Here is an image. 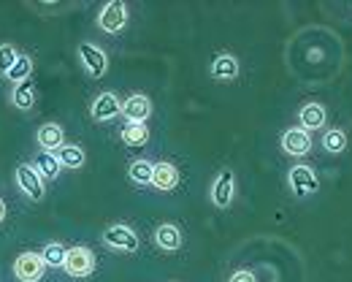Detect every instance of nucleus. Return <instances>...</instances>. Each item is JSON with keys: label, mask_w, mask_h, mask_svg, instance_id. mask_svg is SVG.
<instances>
[{"label": "nucleus", "mask_w": 352, "mask_h": 282, "mask_svg": "<svg viewBox=\"0 0 352 282\" xmlns=\"http://www.w3.org/2000/svg\"><path fill=\"white\" fill-rule=\"evenodd\" d=\"M76 54H79V63L85 65V71H87L92 79L106 76V71H109V54L98 47V44L82 41L79 49H76Z\"/></svg>", "instance_id": "423d86ee"}, {"label": "nucleus", "mask_w": 352, "mask_h": 282, "mask_svg": "<svg viewBox=\"0 0 352 282\" xmlns=\"http://www.w3.org/2000/svg\"><path fill=\"white\" fill-rule=\"evenodd\" d=\"M128 3L125 0H109V3H103L100 6V11H98V28L103 30V33H109V36H114V33H122L125 30V25H128Z\"/></svg>", "instance_id": "f257e3e1"}, {"label": "nucleus", "mask_w": 352, "mask_h": 282, "mask_svg": "<svg viewBox=\"0 0 352 282\" xmlns=\"http://www.w3.org/2000/svg\"><path fill=\"white\" fill-rule=\"evenodd\" d=\"M128 177H131L133 185H152L155 180V163L146 160V158H138L128 166Z\"/></svg>", "instance_id": "6ab92c4d"}, {"label": "nucleus", "mask_w": 352, "mask_h": 282, "mask_svg": "<svg viewBox=\"0 0 352 282\" xmlns=\"http://www.w3.org/2000/svg\"><path fill=\"white\" fill-rule=\"evenodd\" d=\"M33 166L38 169V174H41L44 180H57V177H60V169H63L54 152H38L36 160H33Z\"/></svg>", "instance_id": "aec40b11"}, {"label": "nucleus", "mask_w": 352, "mask_h": 282, "mask_svg": "<svg viewBox=\"0 0 352 282\" xmlns=\"http://www.w3.org/2000/svg\"><path fill=\"white\" fill-rule=\"evenodd\" d=\"M16 60H19L16 44L3 41V44H0V76H8V71L14 68V63H16Z\"/></svg>", "instance_id": "393cba45"}, {"label": "nucleus", "mask_w": 352, "mask_h": 282, "mask_svg": "<svg viewBox=\"0 0 352 282\" xmlns=\"http://www.w3.org/2000/svg\"><path fill=\"white\" fill-rule=\"evenodd\" d=\"M344 147H347V133L342 128H331V131L322 133V149L325 152L339 155V152H344Z\"/></svg>", "instance_id": "5701e85b"}, {"label": "nucleus", "mask_w": 352, "mask_h": 282, "mask_svg": "<svg viewBox=\"0 0 352 282\" xmlns=\"http://www.w3.org/2000/svg\"><path fill=\"white\" fill-rule=\"evenodd\" d=\"M282 152L285 155H290V158H304L311 152V133L304 131V128H287L285 133H282Z\"/></svg>", "instance_id": "9d476101"}, {"label": "nucleus", "mask_w": 352, "mask_h": 282, "mask_svg": "<svg viewBox=\"0 0 352 282\" xmlns=\"http://www.w3.org/2000/svg\"><path fill=\"white\" fill-rule=\"evenodd\" d=\"M41 255H44L49 269H63L65 266V258H68V247L60 244V241H49L44 250H41Z\"/></svg>", "instance_id": "4be33fe9"}, {"label": "nucleus", "mask_w": 352, "mask_h": 282, "mask_svg": "<svg viewBox=\"0 0 352 282\" xmlns=\"http://www.w3.org/2000/svg\"><path fill=\"white\" fill-rule=\"evenodd\" d=\"M152 239H155V244H157L163 252H176V250L184 244V236H182L179 226H174V223H160V226L155 228Z\"/></svg>", "instance_id": "2eb2a0df"}, {"label": "nucleus", "mask_w": 352, "mask_h": 282, "mask_svg": "<svg viewBox=\"0 0 352 282\" xmlns=\"http://www.w3.org/2000/svg\"><path fill=\"white\" fill-rule=\"evenodd\" d=\"M122 117L128 122H146L152 117V100L149 95L144 93H133L122 100Z\"/></svg>", "instance_id": "f8f14e48"}, {"label": "nucleus", "mask_w": 352, "mask_h": 282, "mask_svg": "<svg viewBox=\"0 0 352 282\" xmlns=\"http://www.w3.org/2000/svg\"><path fill=\"white\" fill-rule=\"evenodd\" d=\"M117 114H122V100L117 98V93L103 90V93H98L89 100V117H92L95 122H109V120H114Z\"/></svg>", "instance_id": "0eeeda50"}, {"label": "nucleus", "mask_w": 352, "mask_h": 282, "mask_svg": "<svg viewBox=\"0 0 352 282\" xmlns=\"http://www.w3.org/2000/svg\"><path fill=\"white\" fill-rule=\"evenodd\" d=\"M30 74H33V60L28 57V54H19V60L14 63V68L8 71V82H14V85H19V82H30Z\"/></svg>", "instance_id": "b1692460"}, {"label": "nucleus", "mask_w": 352, "mask_h": 282, "mask_svg": "<svg viewBox=\"0 0 352 282\" xmlns=\"http://www.w3.org/2000/svg\"><path fill=\"white\" fill-rule=\"evenodd\" d=\"M287 182H290V190L301 198L307 195H314L320 190V177L314 174V169H309L304 163H296L290 171H287Z\"/></svg>", "instance_id": "1a4fd4ad"}, {"label": "nucleus", "mask_w": 352, "mask_h": 282, "mask_svg": "<svg viewBox=\"0 0 352 282\" xmlns=\"http://www.w3.org/2000/svg\"><path fill=\"white\" fill-rule=\"evenodd\" d=\"M182 182V174H179V166H174L171 160H157L155 163V180H152V188L163 190V193H171L179 188Z\"/></svg>", "instance_id": "ddd939ff"}, {"label": "nucleus", "mask_w": 352, "mask_h": 282, "mask_svg": "<svg viewBox=\"0 0 352 282\" xmlns=\"http://www.w3.org/2000/svg\"><path fill=\"white\" fill-rule=\"evenodd\" d=\"M36 141H38L41 152H57L65 144V131L60 122H44L36 131Z\"/></svg>", "instance_id": "4468645a"}, {"label": "nucleus", "mask_w": 352, "mask_h": 282, "mask_svg": "<svg viewBox=\"0 0 352 282\" xmlns=\"http://www.w3.org/2000/svg\"><path fill=\"white\" fill-rule=\"evenodd\" d=\"M298 120H301V128L304 131H320L322 125H325V120H328V111H325V106L322 103H317V100H309L301 106V111H298Z\"/></svg>", "instance_id": "dca6fc26"}, {"label": "nucleus", "mask_w": 352, "mask_h": 282, "mask_svg": "<svg viewBox=\"0 0 352 282\" xmlns=\"http://www.w3.org/2000/svg\"><path fill=\"white\" fill-rule=\"evenodd\" d=\"M120 133H122V141H125L128 147H144V144L149 141V128H146V122H125Z\"/></svg>", "instance_id": "412c9836"}, {"label": "nucleus", "mask_w": 352, "mask_h": 282, "mask_svg": "<svg viewBox=\"0 0 352 282\" xmlns=\"http://www.w3.org/2000/svg\"><path fill=\"white\" fill-rule=\"evenodd\" d=\"M209 74H212V79H217V82H233V79H239V74H241V63H239L236 54L220 52V54L212 60Z\"/></svg>", "instance_id": "9b49d317"}, {"label": "nucleus", "mask_w": 352, "mask_h": 282, "mask_svg": "<svg viewBox=\"0 0 352 282\" xmlns=\"http://www.w3.org/2000/svg\"><path fill=\"white\" fill-rule=\"evenodd\" d=\"M8 100H11V106H16V109H22V111H30V109L36 106V87H33L30 82H19V85L11 87Z\"/></svg>", "instance_id": "f3484780"}, {"label": "nucleus", "mask_w": 352, "mask_h": 282, "mask_svg": "<svg viewBox=\"0 0 352 282\" xmlns=\"http://www.w3.org/2000/svg\"><path fill=\"white\" fill-rule=\"evenodd\" d=\"M100 239H103V244L111 247L114 252H135L138 244H141L138 234L133 231L131 226H125V223H111V226H106Z\"/></svg>", "instance_id": "f03ea898"}, {"label": "nucleus", "mask_w": 352, "mask_h": 282, "mask_svg": "<svg viewBox=\"0 0 352 282\" xmlns=\"http://www.w3.org/2000/svg\"><path fill=\"white\" fill-rule=\"evenodd\" d=\"M14 180H16V188L22 190L30 201H41L46 193L44 177L38 174V169L33 163H19L16 171H14Z\"/></svg>", "instance_id": "20e7f679"}, {"label": "nucleus", "mask_w": 352, "mask_h": 282, "mask_svg": "<svg viewBox=\"0 0 352 282\" xmlns=\"http://www.w3.org/2000/svg\"><path fill=\"white\" fill-rule=\"evenodd\" d=\"M44 272H46V261L41 252L28 250V252L16 255V261H14V277L19 282H38L44 277Z\"/></svg>", "instance_id": "39448f33"}, {"label": "nucleus", "mask_w": 352, "mask_h": 282, "mask_svg": "<svg viewBox=\"0 0 352 282\" xmlns=\"http://www.w3.org/2000/svg\"><path fill=\"white\" fill-rule=\"evenodd\" d=\"M6 215H8V209H6V201H3V198H0V223H3V220H6Z\"/></svg>", "instance_id": "bb28decb"}, {"label": "nucleus", "mask_w": 352, "mask_h": 282, "mask_svg": "<svg viewBox=\"0 0 352 282\" xmlns=\"http://www.w3.org/2000/svg\"><path fill=\"white\" fill-rule=\"evenodd\" d=\"M228 282H258V277H255L250 269H236V272L228 277Z\"/></svg>", "instance_id": "a878e982"}, {"label": "nucleus", "mask_w": 352, "mask_h": 282, "mask_svg": "<svg viewBox=\"0 0 352 282\" xmlns=\"http://www.w3.org/2000/svg\"><path fill=\"white\" fill-rule=\"evenodd\" d=\"M98 258H95V252L85 247V244H76V247H71L68 250V258H65V266H63V272L68 274V277H76V280H82V277H89L92 272H95V263Z\"/></svg>", "instance_id": "7ed1b4c3"}, {"label": "nucleus", "mask_w": 352, "mask_h": 282, "mask_svg": "<svg viewBox=\"0 0 352 282\" xmlns=\"http://www.w3.org/2000/svg\"><path fill=\"white\" fill-rule=\"evenodd\" d=\"M209 198L217 209H228L236 198V174L230 169H222L220 174L214 177L212 188H209Z\"/></svg>", "instance_id": "6e6552de"}, {"label": "nucleus", "mask_w": 352, "mask_h": 282, "mask_svg": "<svg viewBox=\"0 0 352 282\" xmlns=\"http://www.w3.org/2000/svg\"><path fill=\"white\" fill-rule=\"evenodd\" d=\"M57 160H60V166H65V169H82L85 163H87V155H85V149L79 147V144H63L57 152Z\"/></svg>", "instance_id": "a211bd4d"}]
</instances>
